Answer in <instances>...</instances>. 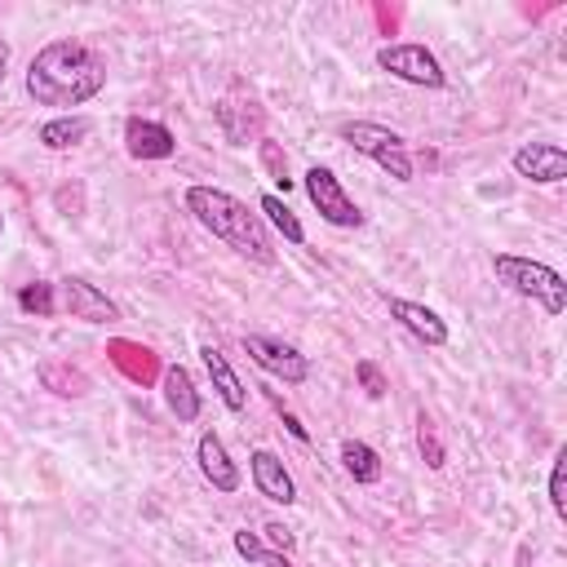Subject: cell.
<instances>
[{
  "mask_svg": "<svg viewBox=\"0 0 567 567\" xmlns=\"http://www.w3.org/2000/svg\"><path fill=\"white\" fill-rule=\"evenodd\" d=\"M106 89V62L80 40H49L27 62V97L35 106H84Z\"/></svg>",
  "mask_w": 567,
  "mask_h": 567,
  "instance_id": "cell-1",
  "label": "cell"
},
{
  "mask_svg": "<svg viewBox=\"0 0 567 567\" xmlns=\"http://www.w3.org/2000/svg\"><path fill=\"white\" fill-rule=\"evenodd\" d=\"M186 213L226 248H235L239 257L257 261V266H275V244L266 235L261 213H252L244 199H235L221 186H186Z\"/></svg>",
  "mask_w": 567,
  "mask_h": 567,
  "instance_id": "cell-2",
  "label": "cell"
},
{
  "mask_svg": "<svg viewBox=\"0 0 567 567\" xmlns=\"http://www.w3.org/2000/svg\"><path fill=\"white\" fill-rule=\"evenodd\" d=\"M492 270H496V279H501L509 292L532 297L545 315H563V310H567V279H563L554 266L532 261V257H514V252H496V257H492Z\"/></svg>",
  "mask_w": 567,
  "mask_h": 567,
  "instance_id": "cell-3",
  "label": "cell"
},
{
  "mask_svg": "<svg viewBox=\"0 0 567 567\" xmlns=\"http://www.w3.org/2000/svg\"><path fill=\"white\" fill-rule=\"evenodd\" d=\"M341 142L354 146L359 155H368L372 164H381L394 182H412V155L394 128L372 124V120H350V124H341Z\"/></svg>",
  "mask_w": 567,
  "mask_h": 567,
  "instance_id": "cell-4",
  "label": "cell"
},
{
  "mask_svg": "<svg viewBox=\"0 0 567 567\" xmlns=\"http://www.w3.org/2000/svg\"><path fill=\"white\" fill-rule=\"evenodd\" d=\"M301 186H306L310 204L319 208V217H323L328 226H341V230H354V226H363V208H359V204H354V199L341 190V177H337L332 168H323V164L306 168Z\"/></svg>",
  "mask_w": 567,
  "mask_h": 567,
  "instance_id": "cell-5",
  "label": "cell"
},
{
  "mask_svg": "<svg viewBox=\"0 0 567 567\" xmlns=\"http://www.w3.org/2000/svg\"><path fill=\"white\" fill-rule=\"evenodd\" d=\"M377 66L403 84H416V89H443V62L425 49V44H381L377 49Z\"/></svg>",
  "mask_w": 567,
  "mask_h": 567,
  "instance_id": "cell-6",
  "label": "cell"
},
{
  "mask_svg": "<svg viewBox=\"0 0 567 567\" xmlns=\"http://www.w3.org/2000/svg\"><path fill=\"white\" fill-rule=\"evenodd\" d=\"M244 354H248L261 372H270L275 381H284V385H301V381L310 377V359H306L297 346H288V341L248 332V337H244Z\"/></svg>",
  "mask_w": 567,
  "mask_h": 567,
  "instance_id": "cell-7",
  "label": "cell"
},
{
  "mask_svg": "<svg viewBox=\"0 0 567 567\" xmlns=\"http://www.w3.org/2000/svg\"><path fill=\"white\" fill-rule=\"evenodd\" d=\"M213 120H217V128H221V137H226L230 146H248V142H257L261 128H266V111H261L252 97H244V93L217 97Z\"/></svg>",
  "mask_w": 567,
  "mask_h": 567,
  "instance_id": "cell-8",
  "label": "cell"
},
{
  "mask_svg": "<svg viewBox=\"0 0 567 567\" xmlns=\"http://www.w3.org/2000/svg\"><path fill=\"white\" fill-rule=\"evenodd\" d=\"M58 297H62V310H66L71 319H84V323H115V319H120V306H115L97 284H89V279H80V275H66V279L58 284Z\"/></svg>",
  "mask_w": 567,
  "mask_h": 567,
  "instance_id": "cell-9",
  "label": "cell"
},
{
  "mask_svg": "<svg viewBox=\"0 0 567 567\" xmlns=\"http://www.w3.org/2000/svg\"><path fill=\"white\" fill-rule=\"evenodd\" d=\"M514 173L536 186H554L567 177V151L558 142H527L514 151Z\"/></svg>",
  "mask_w": 567,
  "mask_h": 567,
  "instance_id": "cell-10",
  "label": "cell"
},
{
  "mask_svg": "<svg viewBox=\"0 0 567 567\" xmlns=\"http://www.w3.org/2000/svg\"><path fill=\"white\" fill-rule=\"evenodd\" d=\"M195 461H199V474L213 483V492H226V496L239 492V465L230 461V452H226V443H221L217 430H204V434H199Z\"/></svg>",
  "mask_w": 567,
  "mask_h": 567,
  "instance_id": "cell-11",
  "label": "cell"
},
{
  "mask_svg": "<svg viewBox=\"0 0 567 567\" xmlns=\"http://www.w3.org/2000/svg\"><path fill=\"white\" fill-rule=\"evenodd\" d=\"M124 146L133 159H168L177 151V137L168 133V124L159 120H142V115H128L124 120Z\"/></svg>",
  "mask_w": 567,
  "mask_h": 567,
  "instance_id": "cell-12",
  "label": "cell"
},
{
  "mask_svg": "<svg viewBox=\"0 0 567 567\" xmlns=\"http://www.w3.org/2000/svg\"><path fill=\"white\" fill-rule=\"evenodd\" d=\"M248 474H252V487H257L266 501H275V505H292V501H297V483H292V474L284 470V461H279L275 452L257 447V452L248 456Z\"/></svg>",
  "mask_w": 567,
  "mask_h": 567,
  "instance_id": "cell-13",
  "label": "cell"
},
{
  "mask_svg": "<svg viewBox=\"0 0 567 567\" xmlns=\"http://www.w3.org/2000/svg\"><path fill=\"white\" fill-rule=\"evenodd\" d=\"M390 315L416 337V341H425V346H443L447 341V323L430 310V306H421V301H408V297H390Z\"/></svg>",
  "mask_w": 567,
  "mask_h": 567,
  "instance_id": "cell-14",
  "label": "cell"
},
{
  "mask_svg": "<svg viewBox=\"0 0 567 567\" xmlns=\"http://www.w3.org/2000/svg\"><path fill=\"white\" fill-rule=\"evenodd\" d=\"M204 354V368H208V381H213V390H217V399L230 408V412H244L248 408V390H244V381H239V372L230 368V359L217 350V346H204L199 350Z\"/></svg>",
  "mask_w": 567,
  "mask_h": 567,
  "instance_id": "cell-15",
  "label": "cell"
},
{
  "mask_svg": "<svg viewBox=\"0 0 567 567\" xmlns=\"http://www.w3.org/2000/svg\"><path fill=\"white\" fill-rule=\"evenodd\" d=\"M164 403L177 421H195L199 416V390L190 381V372L182 363H168L164 368Z\"/></svg>",
  "mask_w": 567,
  "mask_h": 567,
  "instance_id": "cell-16",
  "label": "cell"
},
{
  "mask_svg": "<svg viewBox=\"0 0 567 567\" xmlns=\"http://www.w3.org/2000/svg\"><path fill=\"white\" fill-rule=\"evenodd\" d=\"M89 133H93V120H89V115H71V111H66V115L44 120L35 137H40V146H44V151H71V146H80Z\"/></svg>",
  "mask_w": 567,
  "mask_h": 567,
  "instance_id": "cell-17",
  "label": "cell"
},
{
  "mask_svg": "<svg viewBox=\"0 0 567 567\" xmlns=\"http://www.w3.org/2000/svg\"><path fill=\"white\" fill-rule=\"evenodd\" d=\"M341 465H346V474H350L354 483H377V478H381V456H377V447H368L363 439H346V443H341Z\"/></svg>",
  "mask_w": 567,
  "mask_h": 567,
  "instance_id": "cell-18",
  "label": "cell"
},
{
  "mask_svg": "<svg viewBox=\"0 0 567 567\" xmlns=\"http://www.w3.org/2000/svg\"><path fill=\"white\" fill-rule=\"evenodd\" d=\"M257 213H266L261 221H270V226H275V230L288 239V244H306V226L297 221V213H292V208H288V204H284L275 190H266V195L257 199Z\"/></svg>",
  "mask_w": 567,
  "mask_h": 567,
  "instance_id": "cell-19",
  "label": "cell"
},
{
  "mask_svg": "<svg viewBox=\"0 0 567 567\" xmlns=\"http://www.w3.org/2000/svg\"><path fill=\"white\" fill-rule=\"evenodd\" d=\"M40 381H44V390H53L62 399H84L89 394V377L80 368H71V363H58V359H49L40 368Z\"/></svg>",
  "mask_w": 567,
  "mask_h": 567,
  "instance_id": "cell-20",
  "label": "cell"
},
{
  "mask_svg": "<svg viewBox=\"0 0 567 567\" xmlns=\"http://www.w3.org/2000/svg\"><path fill=\"white\" fill-rule=\"evenodd\" d=\"M235 549H239V558H248V567H292L288 563V554H279V549H270V545H261V536L257 532H235Z\"/></svg>",
  "mask_w": 567,
  "mask_h": 567,
  "instance_id": "cell-21",
  "label": "cell"
},
{
  "mask_svg": "<svg viewBox=\"0 0 567 567\" xmlns=\"http://www.w3.org/2000/svg\"><path fill=\"white\" fill-rule=\"evenodd\" d=\"M53 288H58V284H44V279H35V284H22V288H18V306H22L27 315H35V319H49V315L58 310V301H53Z\"/></svg>",
  "mask_w": 567,
  "mask_h": 567,
  "instance_id": "cell-22",
  "label": "cell"
},
{
  "mask_svg": "<svg viewBox=\"0 0 567 567\" xmlns=\"http://www.w3.org/2000/svg\"><path fill=\"white\" fill-rule=\"evenodd\" d=\"M111 350H115V359L124 363V372H128L133 381L146 385V381L155 377V359H151V350H137V346H128V341H115Z\"/></svg>",
  "mask_w": 567,
  "mask_h": 567,
  "instance_id": "cell-23",
  "label": "cell"
},
{
  "mask_svg": "<svg viewBox=\"0 0 567 567\" xmlns=\"http://www.w3.org/2000/svg\"><path fill=\"white\" fill-rule=\"evenodd\" d=\"M416 452H421V461L430 465V470H443L447 465V452H443V443H439V434H434V421L421 412L416 416Z\"/></svg>",
  "mask_w": 567,
  "mask_h": 567,
  "instance_id": "cell-24",
  "label": "cell"
},
{
  "mask_svg": "<svg viewBox=\"0 0 567 567\" xmlns=\"http://www.w3.org/2000/svg\"><path fill=\"white\" fill-rule=\"evenodd\" d=\"M549 505L558 518H567V452L554 456V470H549Z\"/></svg>",
  "mask_w": 567,
  "mask_h": 567,
  "instance_id": "cell-25",
  "label": "cell"
},
{
  "mask_svg": "<svg viewBox=\"0 0 567 567\" xmlns=\"http://www.w3.org/2000/svg\"><path fill=\"white\" fill-rule=\"evenodd\" d=\"M261 164L270 168V177H275V182H279V190L288 195V190H292V177H288V159H284V155H279V146H275V142H266V137H261Z\"/></svg>",
  "mask_w": 567,
  "mask_h": 567,
  "instance_id": "cell-26",
  "label": "cell"
},
{
  "mask_svg": "<svg viewBox=\"0 0 567 567\" xmlns=\"http://www.w3.org/2000/svg\"><path fill=\"white\" fill-rule=\"evenodd\" d=\"M354 377H359V385H363L368 399H381V394H385V377H381V368H377L372 359H359V363H354Z\"/></svg>",
  "mask_w": 567,
  "mask_h": 567,
  "instance_id": "cell-27",
  "label": "cell"
},
{
  "mask_svg": "<svg viewBox=\"0 0 567 567\" xmlns=\"http://www.w3.org/2000/svg\"><path fill=\"white\" fill-rule=\"evenodd\" d=\"M275 408H279V421L288 425V434H292L297 443H310V430H306V425H301V421H297L292 412H284V403H275Z\"/></svg>",
  "mask_w": 567,
  "mask_h": 567,
  "instance_id": "cell-28",
  "label": "cell"
},
{
  "mask_svg": "<svg viewBox=\"0 0 567 567\" xmlns=\"http://www.w3.org/2000/svg\"><path fill=\"white\" fill-rule=\"evenodd\" d=\"M266 536H270V545H275L279 554H288V545H292V536H288V527H279V523H270V527H266Z\"/></svg>",
  "mask_w": 567,
  "mask_h": 567,
  "instance_id": "cell-29",
  "label": "cell"
},
{
  "mask_svg": "<svg viewBox=\"0 0 567 567\" xmlns=\"http://www.w3.org/2000/svg\"><path fill=\"white\" fill-rule=\"evenodd\" d=\"M4 71H9V44L0 40V84H4Z\"/></svg>",
  "mask_w": 567,
  "mask_h": 567,
  "instance_id": "cell-30",
  "label": "cell"
},
{
  "mask_svg": "<svg viewBox=\"0 0 567 567\" xmlns=\"http://www.w3.org/2000/svg\"><path fill=\"white\" fill-rule=\"evenodd\" d=\"M0 230H4V217H0Z\"/></svg>",
  "mask_w": 567,
  "mask_h": 567,
  "instance_id": "cell-31",
  "label": "cell"
}]
</instances>
